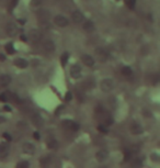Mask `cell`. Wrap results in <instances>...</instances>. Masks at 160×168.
I'll list each match as a JSON object with an SVG mask.
<instances>
[{
    "label": "cell",
    "instance_id": "cell-17",
    "mask_svg": "<svg viewBox=\"0 0 160 168\" xmlns=\"http://www.w3.org/2000/svg\"><path fill=\"white\" fill-rule=\"evenodd\" d=\"M37 17L43 22H47L48 18H49V13H48V11H46V10H40V11H37Z\"/></svg>",
    "mask_w": 160,
    "mask_h": 168
},
{
    "label": "cell",
    "instance_id": "cell-1",
    "mask_svg": "<svg viewBox=\"0 0 160 168\" xmlns=\"http://www.w3.org/2000/svg\"><path fill=\"white\" fill-rule=\"evenodd\" d=\"M113 87H114V82L110 78L103 79L100 82V88H101V90H102L103 93H109V91H111L113 89Z\"/></svg>",
    "mask_w": 160,
    "mask_h": 168
},
{
    "label": "cell",
    "instance_id": "cell-23",
    "mask_svg": "<svg viewBox=\"0 0 160 168\" xmlns=\"http://www.w3.org/2000/svg\"><path fill=\"white\" fill-rule=\"evenodd\" d=\"M73 120H68V119H66V120H64L63 122H62V125H63L65 129H68V130H70V127H71V124H73Z\"/></svg>",
    "mask_w": 160,
    "mask_h": 168
},
{
    "label": "cell",
    "instance_id": "cell-39",
    "mask_svg": "<svg viewBox=\"0 0 160 168\" xmlns=\"http://www.w3.org/2000/svg\"><path fill=\"white\" fill-rule=\"evenodd\" d=\"M5 121H6V118L2 116H0V123H2V122H5Z\"/></svg>",
    "mask_w": 160,
    "mask_h": 168
},
{
    "label": "cell",
    "instance_id": "cell-41",
    "mask_svg": "<svg viewBox=\"0 0 160 168\" xmlns=\"http://www.w3.org/2000/svg\"><path fill=\"white\" fill-rule=\"evenodd\" d=\"M20 37H21V40H22V41H26V37H25L24 35H21Z\"/></svg>",
    "mask_w": 160,
    "mask_h": 168
},
{
    "label": "cell",
    "instance_id": "cell-26",
    "mask_svg": "<svg viewBox=\"0 0 160 168\" xmlns=\"http://www.w3.org/2000/svg\"><path fill=\"white\" fill-rule=\"evenodd\" d=\"M29 162H26V161H22V162L18 163L17 164V167L16 168H28L29 167Z\"/></svg>",
    "mask_w": 160,
    "mask_h": 168
},
{
    "label": "cell",
    "instance_id": "cell-19",
    "mask_svg": "<svg viewBox=\"0 0 160 168\" xmlns=\"http://www.w3.org/2000/svg\"><path fill=\"white\" fill-rule=\"evenodd\" d=\"M132 168H143V161L139 158H135L132 163Z\"/></svg>",
    "mask_w": 160,
    "mask_h": 168
},
{
    "label": "cell",
    "instance_id": "cell-34",
    "mask_svg": "<svg viewBox=\"0 0 160 168\" xmlns=\"http://www.w3.org/2000/svg\"><path fill=\"white\" fill-rule=\"evenodd\" d=\"M2 136H3V137H5V139H6L7 141H8V142L12 141V136L9 133H3V134H2Z\"/></svg>",
    "mask_w": 160,
    "mask_h": 168
},
{
    "label": "cell",
    "instance_id": "cell-16",
    "mask_svg": "<svg viewBox=\"0 0 160 168\" xmlns=\"http://www.w3.org/2000/svg\"><path fill=\"white\" fill-rule=\"evenodd\" d=\"M131 132L133 134H135V135H139V134L143 133L144 130L142 128V125H139L138 123H134L131 128Z\"/></svg>",
    "mask_w": 160,
    "mask_h": 168
},
{
    "label": "cell",
    "instance_id": "cell-8",
    "mask_svg": "<svg viewBox=\"0 0 160 168\" xmlns=\"http://www.w3.org/2000/svg\"><path fill=\"white\" fill-rule=\"evenodd\" d=\"M43 47L46 52L52 53L55 51V43L52 40H45L43 42Z\"/></svg>",
    "mask_w": 160,
    "mask_h": 168
},
{
    "label": "cell",
    "instance_id": "cell-32",
    "mask_svg": "<svg viewBox=\"0 0 160 168\" xmlns=\"http://www.w3.org/2000/svg\"><path fill=\"white\" fill-rule=\"evenodd\" d=\"M18 2H19V0H11V3H10V10H13L16 6L18 5Z\"/></svg>",
    "mask_w": 160,
    "mask_h": 168
},
{
    "label": "cell",
    "instance_id": "cell-5",
    "mask_svg": "<svg viewBox=\"0 0 160 168\" xmlns=\"http://www.w3.org/2000/svg\"><path fill=\"white\" fill-rule=\"evenodd\" d=\"M96 54H97L99 61H101V62H105L108 59V57H109L108 52L104 48H101V47H98L97 50H96Z\"/></svg>",
    "mask_w": 160,
    "mask_h": 168
},
{
    "label": "cell",
    "instance_id": "cell-38",
    "mask_svg": "<svg viewBox=\"0 0 160 168\" xmlns=\"http://www.w3.org/2000/svg\"><path fill=\"white\" fill-rule=\"evenodd\" d=\"M6 61V56L3 54H0V62H5Z\"/></svg>",
    "mask_w": 160,
    "mask_h": 168
},
{
    "label": "cell",
    "instance_id": "cell-31",
    "mask_svg": "<svg viewBox=\"0 0 160 168\" xmlns=\"http://www.w3.org/2000/svg\"><path fill=\"white\" fill-rule=\"evenodd\" d=\"M105 124H108V125H111V124H113V119L111 118V116H106L105 118V121H104Z\"/></svg>",
    "mask_w": 160,
    "mask_h": 168
},
{
    "label": "cell",
    "instance_id": "cell-21",
    "mask_svg": "<svg viewBox=\"0 0 160 168\" xmlns=\"http://www.w3.org/2000/svg\"><path fill=\"white\" fill-rule=\"evenodd\" d=\"M68 59H69V53L65 52L63 55H62V58H60L62 65H63V66H66V64L68 63Z\"/></svg>",
    "mask_w": 160,
    "mask_h": 168
},
{
    "label": "cell",
    "instance_id": "cell-6",
    "mask_svg": "<svg viewBox=\"0 0 160 168\" xmlns=\"http://www.w3.org/2000/svg\"><path fill=\"white\" fill-rule=\"evenodd\" d=\"M71 18H73V21H74L75 23H81L82 21H83V19H85V16H83V13L79 10H76L71 13Z\"/></svg>",
    "mask_w": 160,
    "mask_h": 168
},
{
    "label": "cell",
    "instance_id": "cell-40",
    "mask_svg": "<svg viewBox=\"0 0 160 168\" xmlns=\"http://www.w3.org/2000/svg\"><path fill=\"white\" fill-rule=\"evenodd\" d=\"M5 110H7V111H11V108H10V107H8V105H6V107H5Z\"/></svg>",
    "mask_w": 160,
    "mask_h": 168
},
{
    "label": "cell",
    "instance_id": "cell-27",
    "mask_svg": "<svg viewBox=\"0 0 160 168\" xmlns=\"http://www.w3.org/2000/svg\"><path fill=\"white\" fill-rule=\"evenodd\" d=\"M132 157V152L129 150H125L124 151V162H128Z\"/></svg>",
    "mask_w": 160,
    "mask_h": 168
},
{
    "label": "cell",
    "instance_id": "cell-9",
    "mask_svg": "<svg viewBox=\"0 0 160 168\" xmlns=\"http://www.w3.org/2000/svg\"><path fill=\"white\" fill-rule=\"evenodd\" d=\"M32 122H33V124H34L35 127H37V128H40V127H42L44 124V120H43V118L39 113H34L32 116Z\"/></svg>",
    "mask_w": 160,
    "mask_h": 168
},
{
    "label": "cell",
    "instance_id": "cell-22",
    "mask_svg": "<svg viewBox=\"0 0 160 168\" xmlns=\"http://www.w3.org/2000/svg\"><path fill=\"white\" fill-rule=\"evenodd\" d=\"M47 146L52 148V150H54V148H57L58 147V143L57 141H55V139H49L48 141V143H47Z\"/></svg>",
    "mask_w": 160,
    "mask_h": 168
},
{
    "label": "cell",
    "instance_id": "cell-30",
    "mask_svg": "<svg viewBox=\"0 0 160 168\" xmlns=\"http://www.w3.org/2000/svg\"><path fill=\"white\" fill-rule=\"evenodd\" d=\"M79 124H78V123H77V122H73V124H71V127H70V130H71V131H74V132H76V131H78V130H79Z\"/></svg>",
    "mask_w": 160,
    "mask_h": 168
},
{
    "label": "cell",
    "instance_id": "cell-35",
    "mask_svg": "<svg viewBox=\"0 0 160 168\" xmlns=\"http://www.w3.org/2000/svg\"><path fill=\"white\" fill-rule=\"evenodd\" d=\"M150 157H151V159H153L154 162H158V161H159V156H158V154H153Z\"/></svg>",
    "mask_w": 160,
    "mask_h": 168
},
{
    "label": "cell",
    "instance_id": "cell-2",
    "mask_svg": "<svg viewBox=\"0 0 160 168\" xmlns=\"http://www.w3.org/2000/svg\"><path fill=\"white\" fill-rule=\"evenodd\" d=\"M28 37H29V40L32 41L33 43H37V42H40L41 39H42V33H41L40 30L32 29L29 32V34H28Z\"/></svg>",
    "mask_w": 160,
    "mask_h": 168
},
{
    "label": "cell",
    "instance_id": "cell-11",
    "mask_svg": "<svg viewBox=\"0 0 160 168\" xmlns=\"http://www.w3.org/2000/svg\"><path fill=\"white\" fill-rule=\"evenodd\" d=\"M7 33H8V35L9 36H16L18 33V29L17 27H16V24L13 23H8V25H7Z\"/></svg>",
    "mask_w": 160,
    "mask_h": 168
},
{
    "label": "cell",
    "instance_id": "cell-3",
    "mask_svg": "<svg viewBox=\"0 0 160 168\" xmlns=\"http://www.w3.org/2000/svg\"><path fill=\"white\" fill-rule=\"evenodd\" d=\"M54 23L56 24L57 27L59 28H65V27H67L68 25V19L66 17H64L62 14H58L56 17L54 18Z\"/></svg>",
    "mask_w": 160,
    "mask_h": 168
},
{
    "label": "cell",
    "instance_id": "cell-14",
    "mask_svg": "<svg viewBox=\"0 0 160 168\" xmlns=\"http://www.w3.org/2000/svg\"><path fill=\"white\" fill-rule=\"evenodd\" d=\"M10 82H11V77L9 75L0 76V86H1V87H7Z\"/></svg>",
    "mask_w": 160,
    "mask_h": 168
},
{
    "label": "cell",
    "instance_id": "cell-20",
    "mask_svg": "<svg viewBox=\"0 0 160 168\" xmlns=\"http://www.w3.org/2000/svg\"><path fill=\"white\" fill-rule=\"evenodd\" d=\"M122 74L124 76H132L133 74V70L129 66H124L123 68H122Z\"/></svg>",
    "mask_w": 160,
    "mask_h": 168
},
{
    "label": "cell",
    "instance_id": "cell-33",
    "mask_svg": "<svg viewBox=\"0 0 160 168\" xmlns=\"http://www.w3.org/2000/svg\"><path fill=\"white\" fill-rule=\"evenodd\" d=\"M71 99H73V93H70V91H67L66 96H65V100H66V101H70Z\"/></svg>",
    "mask_w": 160,
    "mask_h": 168
},
{
    "label": "cell",
    "instance_id": "cell-37",
    "mask_svg": "<svg viewBox=\"0 0 160 168\" xmlns=\"http://www.w3.org/2000/svg\"><path fill=\"white\" fill-rule=\"evenodd\" d=\"M33 136H34V139H40V137H41V135H40V133H37V132H34V134H33Z\"/></svg>",
    "mask_w": 160,
    "mask_h": 168
},
{
    "label": "cell",
    "instance_id": "cell-25",
    "mask_svg": "<svg viewBox=\"0 0 160 168\" xmlns=\"http://www.w3.org/2000/svg\"><path fill=\"white\" fill-rule=\"evenodd\" d=\"M98 130H99V132H101V133H103V134H106L109 132L108 128H106L104 124H99V125H98Z\"/></svg>",
    "mask_w": 160,
    "mask_h": 168
},
{
    "label": "cell",
    "instance_id": "cell-13",
    "mask_svg": "<svg viewBox=\"0 0 160 168\" xmlns=\"http://www.w3.org/2000/svg\"><path fill=\"white\" fill-rule=\"evenodd\" d=\"M23 152L25 153V154H29V155H32L33 153L35 152V147L33 144H31V143H25V144H23V147H22Z\"/></svg>",
    "mask_w": 160,
    "mask_h": 168
},
{
    "label": "cell",
    "instance_id": "cell-24",
    "mask_svg": "<svg viewBox=\"0 0 160 168\" xmlns=\"http://www.w3.org/2000/svg\"><path fill=\"white\" fill-rule=\"evenodd\" d=\"M6 51L8 54H13V53L16 52V50H14V46L12 45L11 43H8L6 45Z\"/></svg>",
    "mask_w": 160,
    "mask_h": 168
},
{
    "label": "cell",
    "instance_id": "cell-10",
    "mask_svg": "<svg viewBox=\"0 0 160 168\" xmlns=\"http://www.w3.org/2000/svg\"><path fill=\"white\" fill-rule=\"evenodd\" d=\"M81 59H82L83 64L86 65V66H88V67H92V66L94 65V59H93V57L90 56V55H88V54L82 55Z\"/></svg>",
    "mask_w": 160,
    "mask_h": 168
},
{
    "label": "cell",
    "instance_id": "cell-29",
    "mask_svg": "<svg viewBox=\"0 0 160 168\" xmlns=\"http://www.w3.org/2000/svg\"><path fill=\"white\" fill-rule=\"evenodd\" d=\"M9 100V95L7 93H0V101H2V102H7Z\"/></svg>",
    "mask_w": 160,
    "mask_h": 168
},
{
    "label": "cell",
    "instance_id": "cell-36",
    "mask_svg": "<svg viewBox=\"0 0 160 168\" xmlns=\"http://www.w3.org/2000/svg\"><path fill=\"white\" fill-rule=\"evenodd\" d=\"M63 109H64V105H59L57 109H56V111H55V114H56V116H58V114L60 113V111L63 110Z\"/></svg>",
    "mask_w": 160,
    "mask_h": 168
},
{
    "label": "cell",
    "instance_id": "cell-12",
    "mask_svg": "<svg viewBox=\"0 0 160 168\" xmlns=\"http://www.w3.org/2000/svg\"><path fill=\"white\" fill-rule=\"evenodd\" d=\"M9 153V144L7 142L0 143V157H5Z\"/></svg>",
    "mask_w": 160,
    "mask_h": 168
},
{
    "label": "cell",
    "instance_id": "cell-4",
    "mask_svg": "<svg viewBox=\"0 0 160 168\" xmlns=\"http://www.w3.org/2000/svg\"><path fill=\"white\" fill-rule=\"evenodd\" d=\"M108 157H109V152L106 151V150H100V151L97 152V154H96V158H97L98 162H100V163L105 162V161L108 159Z\"/></svg>",
    "mask_w": 160,
    "mask_h": 168
},
{
    "label": "cell",
    "instance_id": "cell-28",
    "mask_svg": "<svg viewBox=\"0 0 160 168\" xmlns=\"http://www.w3.org/2000/svg\"><path fill=\"white\" fill-rule=\"evenodd\" d=\"M125 3L129 9H134V8H135V5H136V0H126Z\"/></svg>",
    "mask_w": 160,
    "mask_h": 168
},
{
    "label": "cell",
    "instance_id": "cell-7",
    "mask_svg": "<svg viewBox=\"0 0 160 168\" xmlns=\"http://www.w3.org/2000/svg\"><path fill=\"white\" fill-rule=\"evenodd\" d=\"M70 76L74 78V79H78L81 76V68H80L79 65H73L71 68H70Z\"/></svg>",
    "mask_w": 160,
    "mask_h": 168
},
{
    "label": "cell",
    "instance_id": "cell-18",
    "mask_svg": "<svg viewBox=\"0 0 160 168\" xmlns=\"http://www.w3.org/2000/svg\"><path fill=\"white\" fill-rule=\"evenodd\" d=\"M83 30L87 31V32H92L94 30V24L92 21H86L85 24H83Z\"/></svg>",
    "mask_w": 160,
    "mask_h": 168
},
{
    "label": "cell",
    "instance_id": "cell-15",
    "mask_svg": "<svg viewBox=\"0 0 160 168\" xmlns=\"http://www.w3.org/2000/svg\"><path fill=\"white\" fill-rule=\"evenodd\" d=\"M14 65L18 66L19 68H26V67L29 66V63H28V61L24 59V58H17V59L14 61Z\"/></svg>",
    "mask_w": 160,
    "mask_h": 168
}]
</instances>
